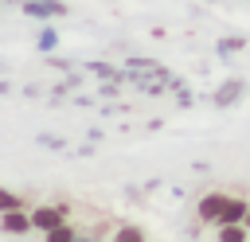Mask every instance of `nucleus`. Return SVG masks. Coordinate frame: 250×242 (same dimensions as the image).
<instances>
[{
    "instance_id": "obj_1",
    "label": "nucleus",
    "mask_w": 250,
    "mask_h": 242,
    "mask_svg": "<svg viewBox=\"0 0 250 242\" xmlns=\"http://www.w3.org/2000/svg\"><path fill=\"white\" fill-rule=\"evenodd\" d=\"M62 219H66V207H35L31 211V226L35 230H55V226H62Z\"/></svg>"
},
{
    "instance_id": "obj_2",
    "label": "nucleus",
    "mask_w": 250,
    "mask_h": 242,
    "mask_svg": "<svg viewBox=\"0 0 250 242\" xmlns=\"http://www.w3.org/2000/svg\"><path fill=\"white\" fill-rule=\"evenodd\" d=\"M223 203H227V195H203V203H199V219L203 222H215L219 226V215H223Z\"/></svg>"
},
{
    "instance_id": "obj_3",
    "label": "nucleus",
    "mask_w": 250,
    "mask_h": 242,
    "mask_svg": "<svg viewBox=\"0 0 250 242\" xmlns=\"http://www.w3.org/2000/svg\"><path fill=\"white\" fill-rule=\"evenodd\" d=\"M246 207H250L246 199H230V195H227L223 215H219V226H223V222H242V219H246Z\"/></svg>"
},
{
    "instance_id": "obj_4",
    "label": "nucleus",
    "mask_w": 250,
    "mask_h": 242,
    "mask_svg": "<svg viewBox=\"0 0 250 242\" xmlns=\"http://www.w3.org/2000/svg\"><path fill=\"white\" fill-rule=\"evenodd\" d=\"M219 242H250V230L242 222H223L219 226Z\"/></svg>"
},
{
    "instance_id": "obj_5",
    "label": "nucleus",
    "mask_w": 250,
    "mask_h": 242,
    "mask_svg": "<svg viewBox=\"0 0 250 242\" xmlns=\"http://www.w3.org/2000/svg\"><path fill=\"white\" fill-rule=\"evenodd\" d=\"M4 230H8V234H23V230H31V219H27L23 211H8V215H4Z\"/></svg>"
},
{
    "instance_id": "obj_6",
    "label": "nucleus",
    "mask_w": 250,
    "mask_h": 242,
    "mask_svg": "<svg viewBox=\"0 0 250 242\" xmlns=\"http://www.w3.org/2000/svg\"><path fill=\"white\" fill-rule=\"evenodd\" d=\"M27 8L39 16H62V4H55V0H27Z\"/></svg>"
},
{
    "instance_id": "obj_7",
    "label": "nucleus",
    "mask_w": 250,
    "mask_h": 242,
    "mask_svg": "<svg viewBox=\"0 0 250 242\" xmlns=\"http://www.w3.org/2000/svg\"><path fill=\"white\" fill-rule=\"evenodd\" d=\"M8 211H23V199H20V195H12V191H4V187H0V215H8Z\"/></svg>"
},
{
    "instance_id": "obj_8",
    "label": "nucleus",
    "mask_w": 250,
    "mask_h": 242,
    "mask_svg": "<svg viewBox=\"0 0 250 242\" xmlns=\"http://www.w3.org/2000/svg\"><path fill=\"white\" fill-rule=\"evenodd\" d=\"M113 242H145V230H141V226H121V230L113 234Z\"/></svg>"
},
{
    "instance_id": "obj_9",
    "label": "nucleus",
    "mask_w": 250,
    "mask_h": 242,
    "mask_svg": "<svg viewBox=\"0 0 250 242\" xmlns=\"http://www.w3.org/2000/svg\"><path fill=\"white\" fill-rule=\"evenodd\" d=\"M47 242H74V230L62 222V226H55V230H47Z\"/></svg>"
},
{
    "instance_id": "obj_10",
    "label": "nucleus",
    "mask_w": 250,
    "mask_h": 242,
    "mask_svg": "<svg viewBox=\"0 0 250 242\" xmlns=\"http://www.w3.org/2000/svg\"><path fill=\"white\" fill-rule=\"evenodd\" d=\"M242 226H246V230H250V207H246V219H242Z\"/></svg>"
}]
</instances>
